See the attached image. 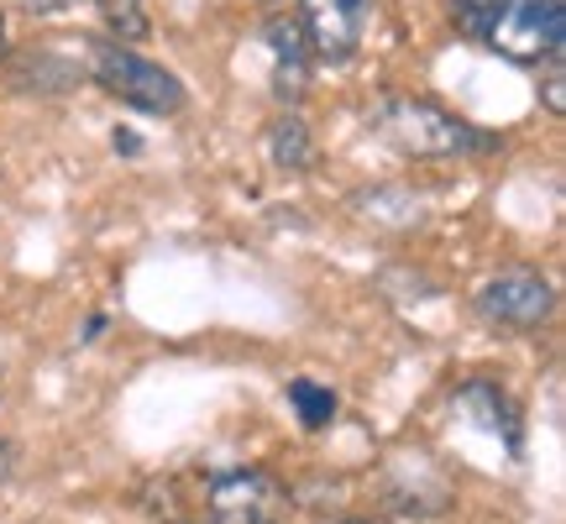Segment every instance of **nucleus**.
Segmentation results:
<instances>
[{
    "mask_svg": "<svg viewBox=\"0 0 566 524\" xmlns=\"http://www.w3.org/2000/svg\"><path fill=\"white\" fill-rule=\"evenodd\" d=\"M21 6H27L32 17H59V11H74L80 0H21Z\"/></svg>",
    "mask_w": 566,
    "mask_h": 524,
    "instance_id": "nucleus-13",
    "label": "nucleus"
},
{
    "mask_svg": "<svg viewBox=\"0 0 566 524\" xmlns=\"http://www.w3.org/2000/svg\"><path fill=\"white\" fill-rule=\"evenodd\" d=\"M373 0H300L304 42L321 63H346L367 38Z\"/></svg>",
    "mask_w": 566,
    "mask_h": 524,
    "instance_id": "nucleus-6",
    "label": "nucleus"
},
{
    "mask_svg": "<svg viewBox=\"0 0 566 524\" xmlns=\"http://www.w3.org/2000/svg\"><path fill=\"white\" fill-rule=\"evenodd\" d=\"M263 42L273 53V90L279 101H300L304 80H310V42H304V27L294 17H273L263 27Z\"/></svg>",
    "mask_w": 566,
    "mask_h": 524,
    "instance_id": "nucleus-7",
    "label": "nucleus"
},
{
    "mask_svg": "<svg viewBox=\"0 0 566 524\" xmlns=\"http://www.w3.org/2000/svg\"><path fill=\"white\" fill-rule=\"evenodd\" d=\"M268 158L279 168H310L315 163V137H310V126L294 111H283L279 122L268 126Z\"/></svg>",
    "mask_w": 566,
    "mask_h": 524,
    "instance_id": "nucleus-9",
    "label": "nucleus"
},
{
    "mask_svg": "<svg viewBox=\"0 0 566 524\" xmlns=\"http://www.w3.org/2000/svg\"><path fill=\"white\" fill-rule=\"evenodd\" d=\"M373 126L409 158H472V153L499 147V137L478 132L457 111H446L441 101H424V95H388L373 111Z\"/></svg>",
    "mask_w": 566,
    "mask_h": 524,
    "instance_id": "nucleus-2",
    "label": "nucleus"
},
{
    "mask_svg": "<svg viewBox=\"0 0 566 524\" xmlns=\"http://www.w3.org/2000/svg\"><path fill=\"white\" fill-rule=\"evenodd\" d=\"M472 304L499 331H535L556 315V283L541 268H504L472 289Z\"/></svg>",
    "mask_w": 566,
    "mask_h": 524,
    "instance_id": "nucleus-4",
    "label": "nucleus"
},
{
    "mask_svg": "<svg viewBox=\"0 0 566 524\" xmlns=\"http://www.w3.org/2000/svg\"><path fill=\"white\" fill-rule=\"evenodd\" d=\"M451 21L509 63H551L566 48V0H451Z\"/></svg>",
    "mask_w": 566,
    "mask_h": 524,
    "instance_id": "nucleus-1",
    "label": "nucleus"
},
{
    "mask_svg": "<svg viewBox=\"0 0 566 524\" xmlns=\"http://www.w3.org/2000/svg\"><path fill=\"white\" fill-rule=\"evenodd\" d=\"M457 404H462L467 415H483L488 430H504L509 451H520V415H514V404H509V394L499 384H488V378H472V384L457 388Z\"/></svg>",
    "mask_w": 566,
    "mask_h": 524,
    "instance_id": "nucleus-8",
    "label": "nucleus"
},
{
    "mask_svg": "<svg viewBox=\"0 0 566 524\" xmlns=\"http://www.w3.org/2000/svg\"><path fill=\"white\" fill-rule=\"evenodd\" d=\"M546 111H551V116H566V90H562V53L551 59V74H546Z\"/></svg>",
    "mask_w": 566,
    "mask_h": 524,
    "instance_id": "nucleus-12",
    "label": "nucleus"
},
{
    "mask_svg": "<svg viewBox=\"0 0 566 524\" xmlns=\"http://www.w3.org/2000/svg\"><path fill=\"white\" fill-rule=\"evenodd\" d=\"M0 53H6V11H0Z\"/></svg>",
    "mask_w": 566,
    "mask_h": 524,
    "instance_id": "nucleus-15",
    "label": "nucleus"
},
{
    "mask_svg": "<svg viewBox=\"0 0 566 524\" xmlns=\"http://www.w3.org/2000/svg\"><path fill=\"white\" fill-rule=\"evenodd\" d=\"M205 509L216 524H283L289 520V488L263 467H226V472H210Z\"/></svg>",
    "mask_w": 566,
    "mask_h": 524,
    "instance_id": "nucleus-5",
    "label": "nucleus"
},
{
    "mask_svg": "<svg viewBox=\"0 0 566 524\" xmlns=\"http://www.w3.org/2000/svg\"><path fill=\"white\" fill-rule=\"evenodd\" d=\"M90 80L101 84L111 101L132 105L142 116H174L184 111V84L179 74H168L163 63L142 59L122 42H95L90 48Z\"/></svg>",
    "mask_w": 566,
    "mask_h": 524,
    "instance_id": "nucleus-3",
    "label": "nucleus"
},
{
    "mask_svg": "<svg viewBox=\"0 0 566 524\" xmlns=\"http://www.w3.org/2000/svg\"><path fill=\"white\" fill-rule=\"evenodd\" d=\"M342 524H373V520H342Z\"/></svg>",
    "mask_w": 566,
    "mask_h": 524,
    "instance_id": "nucleus-16",
    "label": "nucleus"
},
{
    "mask_svg": "<svg viewBox=\"0 0 566 524\" xmlns=\"http://www.w3.org/2000/svg\"><path fill=\"white\" fill-rule=\"evenodd\" d=\"M11 467H17V462H11V446L0 441V483H6V478H11Z\"/></svg>",
    "mask_w": 566,
    "mask_h": 524,
    "instance_id": "nucleus-14",
    "label": "nucleus"
},
{
    "mask_svg": "<svg viewBox=\"0 0 566 524\" xmlns=\"http://www.w3.org/2000/svg\"><path fill=\"white\" fill-rule=\"evenodd\" d=\"M101 11L116 32H126V38H142V32H147V17L137 11V0H101Z\"/></svg>",
    "mask_w": 566,
    "mask_h": 524,
    "instance_id": "nucleus-11",
    "label": "nucleus"
},
{
    "mask_svg": "<svg viewBox=\"0 0 566 524\" xmlns=\"http://www.w3.org/2000/svg\"><path fill=\"white\" fill-rule=\"evenodd\" d=\"M289 399H294V409H300L304 430H325V425L336 420V394L321 388V384H310V378H294V384H289Z\"/></svg>",
    "mask_w": 566,
    "mask_h": 524,
    "instance_id": "nucleus-10",
    "label": "nucleus"
}]
</instances>
